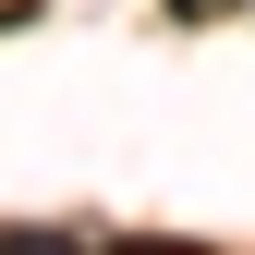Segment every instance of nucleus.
Here are the masks:
<instances>
[{"label":"nucleus","mask_w":255,"mask_h":255,"mask_svg":"<svg viewBox=\"0 0 255 255\" xmlns=\"http://www.w3.org/2000/svg\"><path fill=\"white\" fill-rule=\"evenodd\" d=\"M170 12H182V24H207V12H243V0H170Z\"/></svg>","instance_id":"f257e3e1"}]
</instances>
